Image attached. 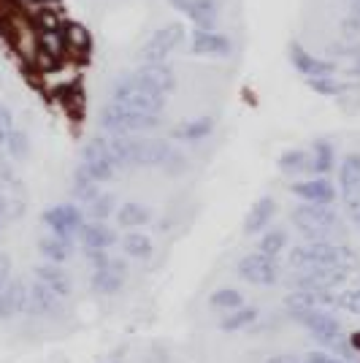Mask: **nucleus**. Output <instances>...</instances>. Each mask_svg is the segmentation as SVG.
Masks as SVG:
<instances>
[{
    "label": "nucleus",
    "mask_w": 360,
    "mask_h": 363,
    "mask_svg": "<svg viewBox=\"0 0 360 363\" xmlns=\"http://www.w3.org/2000/svg\"><path fill=\"white\" fill-rule=\"evenodd\" d=\"M358 263V255L352 247L339 244L333 239L322 242H303L290 250V266L293 269H317V266H339V269H352Z\"/></svg>",
    "instance_id": "obj_1"
},
{
    "label": "nucleus",
    "mask_w": 360,
    "mask_h": 363,
    "mask_svg": "<svg viewBox=\"0 0 360 363\" xmlns=\"http://www.w3.org/2000/svg\"><path fill=\"white\" fill-rule=\"evenodd\" d=\"M111 104H120L133 111H144V114H160L165 106V95L154 92L152 87L141 84L133 74L120 76L111 84Z\"/></svg>",
    "instance_id": "obj_2"
},
{
    "label": "nucleus",
    "mask_w": 360,
    "mask_h": 363,
    "mask_svg": "<svg viewBox=\"0 0 360 363\" xmlns=\"http://www.w3.org/2000/svg\"><path fill=\"white\" fill-rule=\"evenodd\" d=\"M290 220L306 236V242L330 239L342 228L339 214L333 212L330 206H317V203H300V206H296L293 214H290Z\"/></svg>",
    "instance_id": "obj_3"
},
{
    "label": "nucleus",
    "mask_w": 360,
    "mask_h": 363,
    "mask_svg": "<svg viewBox=\"0 0 360 363\" xmlns=\"http://www.w3.org/2000/svg\"><path fill=\"white\" fill-rule=\"evenodd\" d=\"M101 125L111 136H130V133H144L160 125V114H144V111H133L120 104H108L101 111Z\"/></svg>",
    "instance_id": "obj_4"
},
{
    "label": "nucleus",
    "mask_w": 360,
    "mask_h": 363,
    "mask_svg": "<svg viewBox=\"0 0 360 363\" xmlns=\"http://www.w3.org/2000/svg\"><path fill=\"white\" fill-rule=\"evenodd\" d=\"M349 279V269L339 266H317V269H296L287 277L290 290H306V293H336L344 288Z\"/></svg>",
    "instance_id": "obj_5"
},
{
    "label": "nucleus",
    "mask_w": 360,
    "mask_h": 363,
    "mask_svg": "<svg viewBox=\"0 0 360 363\" xmlns=\"http://www.w3.org/2000/svg\"><path fill=\"white\" fill-rule=\"evenodd\" d=\"M287 315L298 325H303L325 347H330L336 339H342V323H339V318L330 315V309H296V312H287Z\"/></svg>",
    "instance_id": "obj_6"
},
{
    "label": "nucleus",
    "mask_w": 360,
    "mask_h": 363,
    "mask_svg": "<svg viewBox=\"0 0 360 363\" xmlns=\"http://www.w3.org/2000/svg\"><path fill=\"white\" fill-rule=\"evenodd\" d=\"M236 272L244 282H249V285H257V288H271V285H276L279 282V260L276 257H269L263 255V252H249V255H244L239 260V266H236Z\"/></svg>",
    "instance_id": "obj_7"
},
{
    "label": "nucleus",
    "mask_w": 360,
    "mask_h": 363,
    "mask_svg": "<svg viewBox=\"0 0 360 363\" xmlns=\"http://www.w3.org/2000/svg\"><path fill=\"white\" fill-rule=\"evenodd\" d=\"M184 41V28L179 22H168L150 35V41L141 46L138 60L141 62H165V57Z\"/></svg>",
    "instance_id": "obj_8"
},
{
    "label": "nucleus",
    "mask_w": 360,
    "mask_h": 363,
    "mask_svg": "<svg viewBox=\"0 0 360 363\" xmlns=\"http://www.w3.org/2000/svg\"><path fill=\"white\" fill-rule=\"evenodd\" d=\"M44 225L60 239H74L84 228V212L76 203H60L44 212Z\"/></svg>",
    "instance_id": "obj_9"
},
{
    "label": "nucleus",
    "mask_w": 360,
    "mask_h": 363,
    "mask_svg": "<svg viewBox=\"0 0 360 363\" xmlns=\"http://www.w3.org/2000/svg\"><path fill=\"white\" fill-rule=\"evenodd\" d=\"M81 157H84V160H81V168H84L95 182H108L117 174V168L111 163V155H108L106 138H101V136L90 138V141L84 144Z\"/></svg>",
    "instance_id": "obj_10"
},
{
    "label": "nucleus",
    "mask_w": 360,
    "mask_h": 363,
    "mask_svg": "<svg viewBox=\"0 0 360 363\" xmlns=\"http://www.w3.org/2000/svg\"><path fill=\"white\" fill-rule=\"evenodd\" d=\"M30 318H46V320H57L68 312L65 298L55 296L52 290H46L41 282H33L28 288V309H25Z\"/></svg>",
    "instance_id": "obj_11"
},
{
    "label": "nucleus",
    "mask_w": 360,
    "mask_h": 363,
    "mask_svg": "<svg viewBox=\"0 0 360 363\" xmlns=\"http://www.w3.org/2000/svg\"><path fill=\"white\" fill-rule=\"evenodd\" d=\"M339 190L344 198L347 209L358 217L360 212V155L352 152L347 155L339 166Z\"/></svg>",
    "instance_id": "obj_12"
},
{
    "label": "nucleus",
    "mask_w": 360,
    "mask_h": 363,
    "mask_svg": "<svg viewBox=\"0 0 360 363\" xmlns=\"http://www.w3.org/2000/svg\"><path fill=\"white\" fill-rule=\"evenodd\" d=\"M125 279H128V266L122 260L111 257L103 269H95L92 272L90 288L98 296H117L122 290V285H125Z\"/></svg>",
    "instance_id": "obj_13"
},
{
    "label": "nucleus",
    "mask_w": 360,
    "mask_h": 363,
    "mask_svg": "<svg viewBox=\"0 0 360 363\" xmlns=\"http://www.w3.org/2000/svg\"><path fill=\"white\" fill-rule=\"evenodd\" d=\"M133 76L141 84H147V87H152L154 92H160V95H168V92L176 87V74L165 62H144Z\"/></svg>",
    "instance_id": "obj_14"
},
{
    "label": "nucleus",
    "mask_w": 360,
    "mask_h": 363,
    "mask_svg": "<svg viewBox=\"0 0 360 363\" xmlns=\"http://www.w3.org/2000/svg\"><path fill=\"white\" fill-rule=\"evenodd\" d=\"M290 190H293L300 201H306V203H317V206H330V203L336 201V187H333L325 177H315V179L296 182Z\"/></svg>",
    "instance_id": "obj_15"
},
{
    "label": "nucleus",
    "mask_w": 360,
    "mask_h": 363,
    "mask_svg": "<svg viewBox=\"0 0 360 363\" xmlns=\"http://www.w3.org/2000/svg\"><path fill=\"white\" fill-rule=\"evenodd\" d=\"M290 62H293V65L298 68V74H303L309 82H315V79H330V76L336 74V65H333V62L317 60L309 52H303L298 44H290Z\"/></svg>",
    "instance_id": "obj_16"
},
{
    "label": "nucleus",
    "mask_w": 360,
    "mask_h": 363,
    "mask_svg": "<svg viewBox=\"0 0 360 363\" xmlns=\"http://www.w3.org/2000/svg\"><path fill=\"white\" fill-rule=\"evenodd\" d=\"M35 282H41L46 290H52L55 296H60L68 301V296L74 293V282H71V274L65 272L62 266H55V263H44L35 269Z\"/></svg>",
    "instance_id": "obj_17"
},
{
    "label": "nucleus",
    "mask_w": 360,
    "mask_h": 363,
    "mask_svg": "<svg viewBox=\"0 0 360 363\" xmlns=\"http://www.w3.org/2000/svg\"><path fill=\"white\" fill-rule=\"evenodd\" d=\"M174 6L190 16L201 30H211L217 16H220V3L217 0H174Z\"/></svg>",
    "instance_id": "obj_18"
},
{
    "label": "nucleus",
    "mask_w": 360,
    "mask_h": 363,
    "mask_svg": "<svg viewBox=\"0 0 360 363\" xmlns=\"http://www.w3.org/2000/svg\"><path fill=\"white\" fill-rule=\"evenodd\" d=\"M28 309V285L22 279H11L0 290V320H11Z\"/></svg>",
    "instance_id": "obj_19"
},
{
    "label": "nucleus",
    "mask_w": 360,
    "mask_h": 363,
    "mask_svg": "<svg viewBox=\"0 0 360 363\" xmlns=\"http://www.w3.org/2000/svg\"><path fill=\"white\" fill-rule=\"evenodd\" d=\"M274 214H276V201H274L271 196H263L260 201H255L252 209H249L247 217H244V233H247V236L263 233V230L271 225Z\"/></svg>",
    "instance_id": "obj_20"
},
{
    "label": "nucleus",
    "mask_w": 360,
    "mask_h": 363,
    "mask_svg": "<svg viewBox=\"0 0 360 363\" xmlns=\"http://www.w3.org/2000/svg\"><path fill=\"white\" fill-rule=\"evenodd\" d=\"M193 52L203 55V57H227L230 55V41L214 30H196V35H193Z\"/></svg>",
    "instance_id": "obj_21"
},
{
    "label": "nucleus",
    "mask_w": 360,
    "mask_h": 363,
    "mask_svg": "<svg viewBox=\"0 0 360 363\" xmlns=\"http://www.w3.org/2000/svg\"><path fill=\"white\" fill-rule=\"evenodd\" d=\"M79 239L84 244V250H108L111 244L117 242V233L106 223H84Z\"/></svg>",
    "instance_id": "obj_22"
},
{
    "label": "nucleus",
    "mask_w": 360,
    "mask_h": 363,
    "mask_svg": "<svg viewBox=\"0 0 360 363\" xmlns=\"http://www.w3.org/2000/svg\"><path fill=\"white\" fill-rule=\"evenodd\" d=\"M214 130V120L211 117H198V120L181 122L179 128L174 130L176 141H187V144H198L203 138H209V133Z\"/></svg>",
    "instance_id": "obj_23"
},
{
    "label": "nucleus",
    "mask_w": 360,
    "mask_h": 363,
    "mask_svg": "<svg viewBox=\"0 0 360 363\" xmlns=\"http://www.w3.org/2000/svg\"><path fill=\"white\" fill-rule=\"evenodd\" d=\"M38 250H41V255L49 260V263H55V266H60L65 263L71 252H74V242L71 239H60V236H44L41 242H38Z\"/></svg>",
    "instance_id": "obj_24"
},
{
    "label": "nucleus",
    "mask_w": 360,
    "mask_h": 363,
    "mask_svg": "<svg viewBox=\"0 0 360 363\" xmlns=\"http://www.w3.org/2000/svg\"><path fill=\"white\" fill-rule=\"evenodd\" d=\"M122 252L133 260H150L154 247H152V239L141 230H130L122 236Z\"/></svg>",
    "instance_id": "obj_25"
},
{
    "label": "nucleus",
    "mask_w": 360,
    "mask_h": 363,
    "mask_svg": "<svg viewBox=\"0 0 360 363\" xmlns=\"http://www.w3.org/2000/svg\"><path fill=\"white\" fill-rule=\"evenodd\" d=\"M117 223L122 228L147 225V223H152V209L144 206V203H138V201H128V203H122L120 209H117Z\"/></svg>",
    "instance_id": "obj_26"
},
{
    "label": "nucleus",
    "mask_w": 360,
    "mask_h": 363,
    "mask_svg": "<svg viewBox=\"0 0 360 363\" xmlns=\"http://www.w3.org/2000/svg\"><path fill=\"white\" fill-rule=\"evenodd\" d=\"M257 315H260V312H257L255 306H241L236 312H227V315L220 318V328L225 333H239V331H244V328H252Z\"/></svg>",
    "instance_id": "obj_27"
},
{
    "label": "nucleus",
    "mask_w": 360,
    "mask_h": 363,
    "mask_svg": "<svg viewBox=\"0 0 360 363\" xmlns=\"http://www.w3.org/2000/svg\"><path fill=\"white\" fill-rule=\"evenodd\" d=\"M71 196L79 201V203H92L95 198L101 196V190H98V182L92 179L90 174L84 171V168L79 166L74 171V184H71Z\"/></svg>",
    "instance_id": "obj_28"
},
{
    "label": "nucleus",
    "mask_w": 360,
    "mask_h": 363,
    "mask_svg": "<svg viewBox=\"0 0 360 363\" xmlns=\"http://www.w3.org/2000/svg\"><path fill=\"white\" fill-rule=\"evenodd\" d=\"M209 303H211V309L227 315V312H236V309L244 306V296H241L236 288H220L209 296Z\"/></svg>",
    "instance_id": "obj_29"
},
{
    "label": "nucleus",
    "mask_w": 360,
    "mask_h": 363,
    "mask_svg": "<svg viewBox=\"0 0 360 363\" xmlns=\"http://www.w3.org/2000/svg\"><path fill=\"white\" fill-rule=\"evenodd\" d=\"M38 38H41V52H46L49 57H60L68 46V38L57 25H46Z\"/></svg>",
    "instance_id": "obj_30"
},
{
    "label": "nucleus",
    "mask_w": 360,
    "mask_h": 363,
    "mask_svg": "<svg viewBox=\"0 0 360 363\" xmlns=\"http://www.w3.org/2000/svg\"><path fill=\"white\" fill-rule=\"evenodd\" d=\"M330 168H333V147L328 141H317L312 155H309V171L317 177H325Z\"/></svg>",
    "instance_id": "obj_31"
},
{
    "label": "nucleus",
    "mask_w": 360,
    "mask_h": 363,
    "mask_svg": "<svg viewBox=\"0 0 360 363\" xmlns=\"http://www.w3.org/2000/svg\"><path fill=\"white\" fill-rule=\"evenodd\" d=\"M279 168L290 174V177H300V174H306L309 171V152L303 150H287L282 152V157H279Z\"/></svg>",
    "instance_id": "obj_32"
},
{
    "label": "nucleus",
    "mask_w": 360,
    "mask_h": 363,
    "mask_svg": "<svg viewBox=\"0 0 360 363\" xmlns=\"http://www.w3.org/2000/svg\"><path fill=\"white\" fill-rule=\"evenodd\" d=\"M285 247H287V230L285 228H274V230L263 233L257 252H263V255L269 257H279V252H285Z\"/></svg>",
    "instance_id": "obj_33"
},
{
    "label": "nucleus",
    "mask_w": 360,
    "mask_h": 363,
    "mask_svg": "<svg viewBox=\"0 0 360 363\" xmlns=\"http://www.w3.org/2000/svg\"><path fill=\"white\" fill-rule=\"evenodd\" d=\"M90 206V217L92 223H106L111 214H117V198L111 196V193H101V196L95 198Z\"/></svg>",
    "instance_id": "obj_34"
},
{
    "label": "nucleus",
    "mask_w": 360,
    "mask_h": 363,
    "mask_svg": "<svg viewBox=\"0 0 360 363\" xmlns=\"http://www.w3.org/2000/svg\"><path fill=\"white\" fill-rule=\"evenodd\" d=\"M6 150H9V155H11L14 160H25L28 152H30V141H28V136H25L22 130H11V136L6 141Z\"/></svg>",
    "instance_id": "obj_35"
},
{
    "label": "nucleus",
    "mask_w": 360,
    "mask_h": 363,
    "mask_svg": "<svg viewBox=\"0 0 360 363\" xmlns=\"http://www.w3.org/2000/svg\"><path fill=\"white\" fill-rule=\"evenodd\" d=\"M336 306H339V309H344V312H349V315H358L360 318V288L342 290V293H339V298H336Z\"/></svg>",
    "instance_id": "obj_36"
},
{
    "label": "nucleus",
    "mask_w": 360,
    "mask_h": 363,
    "mask_svg": "<svg viewBox=\"0 0 360 363\" xmlns=\"http://www.w3.org/2000/svg\"><path fill=\"white\" fill-rule=\"evenodd\" d=\"M163 171L165 174H181V171H187V157L181 155L179 150H171L168 152V157H165V163H163Z\"/></svg>",
    "instance_id": "obj_37"
},
{
    "label": "nucleus",
    "mask_w": 360,
    "mask_h": 363,
    "mask_svg": "<svg viewBox=\"0 0 360 363\" xmlns=\"http://www.w3.org/2000/svg\"><path fill=\"white\" fill-rule=\"evenodd\" d=\"M11 130H14V117H11V111L0 104V147H6V141L11 136Z\"/></svg>",
    "instance_id": "obj_38"
},
{
    "label": "nucleus",
    "mask_w": 360,
    "mask_h": 363,
    "mask_svg": "<svg viewBox=\"0 0 360 363\" xmlns=\"http://www.w3.org/2000/svg\"><path fill=\"white\" fill-rule=\"evenodd\" d=\"M312 84V90L322 92V95H336V92H342L339 84H333L330 79H315V82H309Z\"/></svg>",
    "instance_id": "obj_39"
},
{
    "label": "nucleus",
    "mask_w": 360,
    "mask_h": 363,
    "mask_svg": "<svg viewBox=\"0 0 360 363\" xmlns=\"http://www.w3.org/2000/svg\"><path fill=\"white\" fill-rule=\"evenodd\" d=\"M84 252H87V260H90V266H92V269H103L106 263L111 260V257H108V252H106V250H84Z\"/></svg>",
    "instance_id": "obj_40"
},
{
    "label": "nucleus",
    "mask_w": 360,
    "mask_h": 363,
    "mask_svg": "<svg viewBox=\"0 0 360 363\" xmlns=\"http://www.w3.org/2000/svg\"><path fill=\"white\" fill-rule=\"evenodd\" d=\"M303 361L306 363H347V361H342V358H336V355H330V352H320V350H312Z\"/></svg>",
    "instance_id": "obj_41"
},
{
    "label": "nucleus",
    "mask_w": 360,
    "mask_h": 363,
    "mask_svg": "<svg viewBox=\"0 0 360 363\" xmlns=\"http://www.w3.org/2000/svg\"><path fill=\"white\" fill-rule=\"evenodd\" d=\"M9 274H11V260H9V255H0V290L11 282Z\"/></svg>",
    "instance_id": "obj_42"
},
{
    "label": "nucleus",
    "mask_w": 360,
    "mask_h": 363,
    "mask_svg": "<svg viewBox=\"0 0 360 363\" xmlns=\"http://www.w3.org/2000/svg\"><path fill=\"white\" fill-rule=\"evenodd\" d=\"M269 363H306V361L298 358V355H293V352H282V355H274Z\"/></svg>",
    "instance_id": "obj_43"
},
{
    "label": "nucleus",
    "mask_w": 360,
    "mask_h": 363,
    "mask_svg": "<svg viewBox=\"0 0 360 363\" xmlns=\"http://www.w3.org/2000/svg\"><path fill=\"white\" fill-rule=\"evenodd\" d=\"M347 342H349V347H352V350H355V352L360 355V333H352V336H349Z\"/></svg>",
    "instance_id": "obj_44"
},
{
    "label": "nucleus",
    "mask_w": 360,
    "mask_h": 363,
    "mask_svg": "<svg viewBox=\"0 0 360 363\" xmlns=\"http://www.w3.org/2000/svg\"><path fill=\"white\" fill-rule=\"evenodd\" d=\"M352 16L360 19V0H352Z\"/></svg>",
    "instance_id": "obj_45"
},
{
    "label": "nucleus",
    "mask_w": 360,
    "mask_h": 363,
    "mask_svg": "<svg viewBox=\"0 0 360 363\" xmlns=\"http://www.w3.org/2000/svg\"><path fill=\"white\" fill-rule=\"evenodd\" d=\"M352 76H360V57H358V62H355V68H352Z\"/></svg>",
    "instance_id": "obj_46"
},
{
    "label": "nucleus",
    "mask_w": 360,
    "mask_h": 363,
    "mask_svg": "<svg viewBox=\"0 0 360 363\" xmlns=\"http://www.w3.org/2000/svg\"><path fill=\"white\" fill-rule=\"evenodd\" d=\"M0 230H3V217H0Z\"/></svg>",
    "instance_id": "obj_47"
},
{
    "label": "nucleus",
    "mask_w": 360,
    "mask_h": 363,
    "mask_svg": "<svg viewBox=\"0 0 360 363\" xmlns=\"http://www.w3.org/2000/svg\"><path fill=\"white\" fill-rule=\"evenodd\" d=\"M358 223H360V212H358Z\"/></svg>",
    "instance_id": "obj_48"
},
{
    "label": "nucleus",
    "mask_w": 360,
    "mask_h": 363,
    "mask_svg": "<svg viewBox=\"0 0 360 363\" xmlns=\"http://www.w3.org/2000/svg\"><path fill=\"white\" fill-rule=\"evenodd\" d=\"M111 363H120V361H111Z\"/></svg>",
    "instance_id": "obj_49"
}]
</instances>
